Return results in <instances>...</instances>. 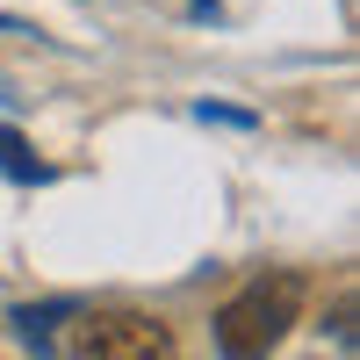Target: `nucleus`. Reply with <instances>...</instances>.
<instances>
[{"label":"nucleus","instance_id":"nucleus-1","mask_svg":"<svg viewBox=\"0 0 360 360\" xmlns=\"http://www.w3.org/2000/svg\"><path fill=\"white\" fill-rule=\"evenodd\" d=\"M303 303H310V281H303V274H259V281H245V288L217 310V346H224V360H266V353L295 332Z\"/></svg>","mask_w":360,"mask_h":360},{"label":"nucleus","instance_id":"nucleus-2","mask_svg":"<svg viewBox=\"0 0 360 360\" xmlns=\"http://www.w3.org/2000/svg\"><path fill=\"white\" fill-rule=\"evenodd\" d=\"M65 360H173V332L144 310H65Z\"/></svg>","mask_w":360,"mask_h":360},{"label":"nucleus","instance_id":"nucleus-3","mask_svg":"<svg viewBox=\"0 0 360 360\" xmlns=\"http://www.w3.org/2000/svg\"><path fill=\"white\" fill-rule=\"evenodd\" d=\"M0 173H15V180H37V173H44L37 159H29V144H22L15 130H0Z\"/></svg>","mask_w":360,"mask_h":360}]
</instances>
